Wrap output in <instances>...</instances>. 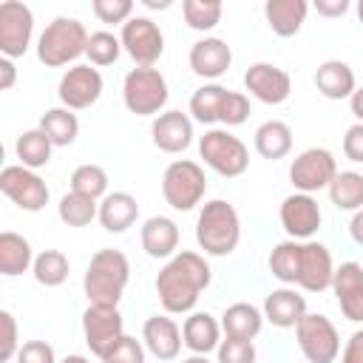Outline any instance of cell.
I'll return each mask as SVG.
<instances>
[{
	"mask_svg": "<svg viewBox=\"0 0 363 363\" xmlns=\"http://www.w3.org/2000/svg\"><path fill=\"white\" fill-rule=\"evenodd\" d=\"M332 292L343 318L352 323H363V267L357 261H343L340 267H335Z\"/></svg>",
	"mask_w": 363,
	"mask_h": 363,
	"instance_id": "cell-18",
	"label": "cell"
},
{
	"mask_svg": "<svg viewBox=\"0 0 363 363\" xmlns=\"http://www.w3.org/2000/svg\"><path fill=\"white\" fill-rule=\"evenodd\" d=\"M357 20H360V23H363V0H360V3H357Z\"/></svg>",
	"mask_w": 363,
	"mask_h": 363,
	"instance_id": "cell-55",
	"label": "cell"
},
{
	"mask_svg": "<svg viewBox=\"0 0 363 363\" xmlns=\"http://www.w3.org/2000/svg\"><path fill=\"white\" fill-rule=\"evenodd\" d=\"M37 128L51 139L54 147H68V145H74V139L79 133V119L68 108H48L40 116V125Z\"/></svg>",
	"mask_w": 363,
	"mask_h": 363,
	"instance_id": "cell-31",
	"label": "cell"
},
{
	"mask_svg": "<svg viewBox=\"0 0 363 363\" xmlns=\"http://www.w3.org/2000/svg\"><path fill=\"white\" fill-rule=\"evenodd\" d=\"M82 335H85L91 354H96L102 360L125 337V320L119 315V306L88 303V309L82 312Z\"/></svg>",
	"mask_w": 363,
	"mask_h": 363,
	"instance_id": "cell-10",
	"label": "cell"
},
{
	"mask_svg": "<svg viewBox=\"0 0 363 363\" xmlns=\"http://www.w3.org/2000/svg\"><path fill=\"white\" fill-rule=\"evenodd\" d=\"M0 329H3V337H0V360H11V357H17V352H20L23 343L17 340V320H14V315L9 309L0 312Z\"/></svg>",
	"mask_w": 363,
	"mask_h": 363,
	"instance_id": "cell-45",
	"label": "cell"
},
{
	"mask_svg": "<svg viewBox=\"0 0 363 363\" xmlns=\"http://www.w3.org/2000/svg\"><path fill=\"white\" fill-rule=\"evenodd\" d=\"M227 91L230 88H224L218 82H204L201 88H196L193 96H190V113H193V119L201 122V125L218 122V111H221V102H224Z\"/></svg>",
	"mask_w": 363,
	"mask_h": 363,
	"instance_id": "cell-34",
	"label": "cell"
},
{
	"mask_svg": "<svg viewBox=\"0 0 363 363\" xmlns=\"http://www.w3.org/2000/svg\"><path fill=\"white\" fill-rule=\"evenodd\" d=\"M298 269H301V241H281L272 247L269 252V272L286 284V286H295L298 284Z\"/></svg>",
	"mask_w": 363,
	"mask_h": 363,
	"instance_id": "cell-35",
	"label": "cell"
},
{
	"mask_svg": "<svg viewBox=\"0 0 363 363\" xmlns=\"http://www.w3.org/2000/svg\"><path fill=\"white\" fill-rule=\"evenodd\" d=\"M14 360L17 363H60L54 354V346L45 340H26Z\"/></svg>",
	"mask_w": 363,
	"mask_h": 363,
	"instance_id": "cell-46",
	"label": "cell"
},
{
	"mask_svg": "<svg viewBox=\"0 0 363 363\" xmlns=\"http://www.w3.org/2000/svg\"><path fill=\"white\" fill-rule=\"evenodd\" d=\"M139 241L150 258H173L179 252V227L167 216H150L139 230Z\"/></svg>",
	"mask_w": 363,
	"mask_h": 363,
	"instance_id": "cell-23",
	"label": "cell"
},
{
	"mask_svg": "<svg viewBox=\"0 0 363 363\" xmlns=\"http://www.w3.org/2000/svg\"><path fill=\"white\" fill-rule=\"evenodd\" d=\"M187 62H190V68H193L196 77L218 79L233 65V48L221 37H204V40H199V43L190 45Z\"/></svg>",
	"mask_w": 363,
	"mask_h": 363,
	"instance_id": "cell-19",
	"label": "cell"
},
{
	"mask_svg": "<svg viewBox=\"0 0 363 363\" xmlns=\"http://www.w3.org/2000/svg\"><path fill=\"white\" fill-rule=\"evenodd\" d=\"M150 136L162 153H182L193 145V119L182 111H164L153 119Z\"/></svg>",
	"mask_w": 363,
	"mask_h": 363,
	"instance_id": "cell-20",
	"label": "cell"
},
{
	"mask_svg": "<svg viewBox=\"0 0 363 363\" xmlns=\"http://www.w3.org/2000/svg\"><path fill=\"white\" fill-rule=\"evenodd\" d=\"M213 269L201 252L179 250L156 275V295L167 315H187L199 303V295L210 286Z\"/></svg>",
	"mask_w": 363,
	"mask_h": 363,
	"instance_id": "cell-1",
	"label": "cell"
},
{
	"mask_svg": "<svg viewBox=\"0 0 363 363\" xmlns=\"http://www.w3.org/2000/svg\"><path fill=\"white\" fill-rule=\"evenodd\" d=\"M51 150H54V145H51V139H48L40 128L23 130V133L17 136V142H14V153H17L20 164L28 167V170L45 167V164L51 162Z\"/></svg>",
	"mask_w": 363,
	"mask_h": 363,
	"instance_id": "cell-32",
	"label": "cell"
},
{
	"mask_svg": "<svg viewBox=\"0 0 363 363\" xmlns=\"http://www.w3.org/2000/svg\"><path fill=\"white\" fill-rule=\"evenodd\" d=\"M218 363H255V346L252 340H238V337H224L216 349Z\"/></svg>",
	"mask_w": 363,
	"mask_h": 363,
	"instance_id": "cell-43",
	"label": "cell"
},
{
	"mask_svg": "<svg viewBox=\"0 0 363 363\" xmlns=\"http://www.w3.org/2000/svg\"><path fill=\"white\" fill-rule=\"evenodd\" d=\"M335 176H337V162H335L332 150H326V147H306L289 164V182H292L295 193L312 196L318 190H329Z\"/></svg>",
	"mask_w": 363,
	"mask_h": 363,
	"instance_id": "cell-9",
	"label": "cell"
},
{
	"mask_svg": "<svg viewBox=\"0 0 363 363\" xmlns=\"http://www.w3.org/2000/svg\"><path fill=\"white\" fill-rule=\"evenodd\" d=\"M34 258L37 255H34L26 235L11 233V230L0 233V272L6 278H14V275H23L26 269H31Z\"/></svg>",
	"mask_w": 363,
	"mask_h": 363,
	"instance_id": "cell-29",
	"label": "cell"
},
{
	"mask_svg": "<svg viewBox=\"0 0 363 363\" xmlns=\"http://www.w3.org/2000/svg\"><path fill=\"white\" fill-rule=\"evenodd\" d=\"M60 363H91L88 357H82V354H68V357H62Z\"/></svg>",
	"mask_w": 363,
	"mask_h": 363,
	"instance_id": "cell-53",
	"label": "cell"
},
{
	"mask_svg": "<svg viewBox=\"0 0 363 363\" xmlns=\"http://www.w3.org/2000/svg\"><path fill=\"white\" fill-rule=\"evenodd\" d=\"M241 241V218L235 207L224 199H210L201 204L196 218V244L204 255H230Z\"/></svg>",
	"mask_w": 363,
	"mask_h": 363,
	"instance_id": "cell-2",
	"label": "cell"
},
{
	"mask_svg": "<svg viewBox=\"0 0 363 363\" xmlns=\"http://www.w3.org/2000/svg\"><path fill=\"white\" fill-rule=\"evenodd\" d=\"M315 11L320 17H343L349 11V0H315Z\"/></svg>",
	"mask_w": 363,
	"mask_h": 363,
	"instance_id": "cell-49",
	"label": "cell"
},
{
	"mask_svg": "<svg viewBox=\"0 0 363 363\" xmlns=\"http://www.w3.org/2000/svg\"><path fill=\"white\" fill-rule=\"evenodd\" d=\"M264 329V312L247 301L230 303L221 315V332L224 337H238V340H255Z\"/></svg>",
	"mask_w": 363,
	"mask_h": 363,
	"instance_id": "cell-27",
	"label": "cell"
},
{
	"mask_svg": "<svg viewBox=\"0 0 363 363\" xmlns=\"http://www.w3.org/2000/svg\"><path fill=\"white\" fill-rule=\"evenodd\" d=\"M34 281L43 284V286H60L65 284L68 272H71V264H68V255L60 252V250H43L37 258H34Z\"/></svg>",
	"mask_w": 363,
	"mask_h": 363,
	"instance_id": "cell-37",
	"label": "cell"
},
{
	"mask_svg": "<svg viewBox=\"0 0 363 363\" xmlns=\"http://www.w3.org/2000/svg\"><path fill=\"white\" fill-rule=\"evenodd\" d=\"M136 218H139V201L125 190H113L99 201V224L108 233H125L136 224Z\"/></svg>",
	"mask_w": 363,
	"mask_h": 363,
	"instance_id": "cell-26",
	"label": "cell"
},
{
	"mask_svg": "<svg viewBox=\"0 0 363 363\" xmlns=\"http://www.w3.org/2000/svg\"><path fill=\"white\" fill-rule=\"evenodd\" d=\"M102 88H105V82H102L99 68H94L91 62H77L60 77L57 96H60L62 108L85 111L102 96Z\"/></svg>",
	"mask_w": 363,
	"mask_h": 363,
	"instance_id": "cell-14",
	"label": "cell"
},
{
	"mask_svg": "<svg viewBox=\"0 0 363 363\" xmlns=\"http://www.w3.org/2000/svg\"><path fill=\"white\" fill-rule=\"evenodd\" d=\"M255 150L261 159H284L292 150V128L281 119H267L255 128Z\"/></svg>",
	"mask_w": 363,
	"mask_h": 363,
	"instance_id": "cell-30",
	"label": "cell"
},
{
	"mask_svg": "<svg viewBox=\"0 0 363 363\" xmlns=\"http://www.w3.org/2000/svg\"><path fill=\"white\" fill-rule=\"evenodd\" d=\"M340 363H363V329L349 335V340L340 352Z\"/></svg>",
	"mask_w": 363,
	"mask_h": 363,
	"instance_id": "cell-48",
	"label": "cell"
},
{
	"mask_svg": "<svg viewBox=\"0 0 363 363\" xmlns=\"http://www.w3.org/2000/svg\"><path fill=\"white\" fill-rule=\"evenodd\" d=\"M349 235H352V241H354L357 247H363V210H357V213L352 216V221H349Z\"/></svg>",
	"mask_w": 363,
	"mask_h": 363,
	"instance_id": "cell-51",
	"label": "cell"
},
{
	"mask_svg": "<svg viewBox=\"0 0 363 363\" xmlns=\"http://www.w3.org/2000/svg\"><path fill=\"white\" fill-rule=\"evenodd\" d=\"M142 343L145 349L159 357V360H176L184 340H182V329L173 318L167 315H150L142 326Z\"/></svg>",
	"mask_w": 363,
	"mask_h": 363,
	"instance_id": "cell-21",
	"label": "cell"
},
{
	"mask_svg": "<svg viewBox=\"0 0 363 363\" xmlns=\"http://www.w3.org/2000/svg\"><path fill=\"white\" fill-rule=\"evenodd\" d=\"M88 28L77 17H54L37 40V60L45 68L77 65L88 48Z\"/></svg>",
	"mask_w": 363,
	"mask_h": 363,
	"instance_id": "cell-4",
	"label": "cell"
},
{
	"mask_svg": "<svg viewBox=\"0 0 363 363\" xmlns=\"http://www.w3.org/2000/svg\"><path fill=\"white\" fill-rule=\"evenodd\" d=\"M91 11L105 26H125L133 17V3L130 0H94Z\"/></svg>",
	"mask_w": 363,
	"mask_h": 363,
	"instance_id": "cell-41",
	"label": "cell"
},
{
	"mask_svg": "<svg viewBox=\"0 0 363 363\" xmlns=\"http://www.w3.org/2000/svg\"><path fill=\"white\" fill-rule=\"evenodd\" d=\"M182 363H213V360H207V354H190V357H184Z\"/></svg>",
	"mask_w": 363,
	"mask_h": 363,
	"instance_id": "cell-54",
	"label": "cell"
},
{
	"mask_svg": "<svg viewBox=\"0 0 363 363\" xmlns=\"http://www.w3.org/2000/svg\"><path fill=\"white\" fill-rule=\"evenodd\" d=\"M122 40L111 31H94L88 37V48H85V57L94 68H105V65H113L122 54Z\"/></svg>",
	"mask_w": 363,
	"mask_h": 363,
	"instance_id": "cell-40",
	"label": "cell"
},
{
	"mask_svg": "<svg viewBox=\"0 0 363 363\" xmlns=\"http://www.w3.org/2000/svg\"><path fill=\"white\" fill-rule=\"evenodd\" d=\"M335 278V261L326 244L320 241H301V269H298V286L306 292H323L332 289Z\"/></svg>",
	"mask_w": 363,
	"mask_h": 363,
	"instance_id": "cell-17",
	"label": "cell"
},
{
	"mask_svg": "<svg viewBox=\"0 0 363 363\" xmlns=\"http://www.w3.org/2000/svg\"><path fill=\"white\" fill-rule=\"evenodd\" d=\"M221 11H224V6L218 0H184L182 3L184 23L193 31H213L221 23Z\"/></svg>",
	"mask_w": 363,
	"mask_h": 363,
	"instance_id": "cell-39",
	"label": "cell"
},
{
	"mask_svg": "<svg viewBox=\"0 0 363 363\" xmlns=\"http://www.w3.org/2000/svg\"><path fill=\"white\" fill-rule=\"evenodd\" d=\"M130 278V264L125 258V252L119 250H99L91 255L85 278H82V289L88 303L96 306H119L122 292L128 286Z\"/></svg>",
	"mask_w": 363,
	"mask_h": 363,
	"instance_id": "cell-3",
	"label": "cell"
},
{
	"mask_svg": "<svg viewBox=\"0 0 363 363\" xmlns=\"http://www.w3.org/2000/svg\"><path fill=\"white\" fill-rule=\"evenodd\" d=\"M326 193H329V201L337 210H349V213L363 210V173H357V170H337V176L329 184Z\"/></svg>",
	"mask_w": 363,
	"mask_h": 363,
	"instance_id": "cell-33",
	"label": "cell"
},
{
	"mask_svg": "<svg viewBox=\"0 0 363 363\" xmlns=\"http://www.w3.org/2000/svg\"><path fill=\"white\" fill-rule=\"evenodd\" d=\"M199 156L204 159V164L210 170H216L218 176H227V179H235L250 167L247 145L238 136H233L227 128L204 130V136H199Z\"/></svg>",
	"mask_w": 363,
	"mask_h": 363,
	"instance_id": "cell-7",
	"label": "cell"
},
{
	"mask_svg": "<svg viewBox=\"0 0 363 363\" xmlns=\"http://www.w3.org/2000/svg\"><path fill=\"white\" fill-rule=\"evenodd\" d=\"M122 48L139 68H153L164 54V34L150 17H130L119 31Z\"/></svg>",
	"mask_w": 363,
	"mask_h": 363,
	"instance_id": "cell-11",
	"label": "cell"
},
{
	"mask_svg": "<svg viewBox=\"0 0 363 363\" xmlns=\"http://www.w3.org/2000/svg\"><path fill=\"white\" fill-rule=\"evenodd\" d=\"M281 227L286 230V235L292 241H312V235L318 233L320 221H323V213H320V204L315 196L309 193H292L281 201Z\"/></svg>",
	"mask_w": 363,
	"mask_h": 363,
	"instance_id": "cell-15",
	"label": "cell"
},
{
	"mask_svg": "<svg viewBox=\"0 0 363 363\" xmlns=\"http://www.w3.org/2000/svg\"><path fill=\"white\" fill-rule=\"evenodd\" d=\"M57 216L62 224L68 227H88L94 218H99V201L88 199V196H79V193H65L57 204Z\"/></svg>",
	"mask_w": 363,
	"mask_h": 363,
	"instance_id": "cell-36",
	"label": "cell"
},
{
	"mask_svg": "<svg viewBox=\"0 0 363 363\" xmlns=\"http://www.w3.org/2000/svg\"><path fill=\"white\" fill-rule=\"evenodd\" d=\"M17 82V68H14V60L9 57H0V91H11Z\"/></svg>",
	"mask_w": 363,
	"mask_h": 363,
	"instance_id": "cell-50",
	"label": "cell"
},
{
	"mask_svg": "<svg viewBox=\"0 0 363 363\" xmlns=\"http://www.w3.org/2000/svg\"><path fill=\"white\" fill-rule=\"evenodd\" d=\"M315 88H318L320 96L337 102V99H349L357 91V79H354V71H352L349 62H343V60H326L315 71Z\"/></svg>",
	"mask_w": 363,
	"mask_h": 363,
	"instance_id": "cell-24",
	"label": "cell"
},
{
	"mask_svg": "<svg viewBox=\"0 0 363 363\" xmlns=\"http://www.w3.org/2000/svg\"><path fill=\"white\" fill-rule=\"evenodd\" d=\"M0 190L6 199H11L20 210L37 213L48 204V184L40 179L37 170H28L23 164H6L0 170Z\"/></svg>",
	"mask_w": 363,
	"mask_h": 363,
	"instance_id": "cell-12",
	"label": "cell"
},
{
	"mask_svg": "<svg viewBox=\"0 0 363 363\" xmlns=\"http://www.w3.org/2000/svg\"><path fill=\"white\" fill-rule=\"evenodd\" d=\"M261 312H264V320H269L272 326L295 329L298 320L306 315V298L292 286H281V289H272L264 298V309Z\"/></svg>",
	"mask_w": 363,
	"mask_h": 363,
	"instance_id": "cell-22",
	"label": "cell"
},
{
	"mask_svg": "<svg viewBox=\"0 0 363 363\" xmlns=\"http://www.w3.org/2000/svg\"><path fill=\"white\" fill-rule=\"evenodd\" d=\"M34 37V14L20 0L0 3V54L17 60L28 51Z\"/></svg>",
	"mask_w": 363,
	"mask_h": 363,
	"instance_id": "cell-13",
	"label": "cell"
},
{
	"mask_svg": "<svg viewBox=\"0 0 363 363\" xmlns=\"http://www.w3.org/2000/svg\"><path fill=\"white\" fill-rule=\"evenodd\" d=\"M145 352H147V349H145L142 340L125 335V337L102 357V363H145Z\"/></svg>",
	"mask_w": 363,
	"mask_h": 363,
	"instance_id": "cell-44",
	"label": "cell"
},
{
	"mask_svg": "<svg viewBox=\"0 0 363 363\" xmlns=\"http://www.w3.org/2000/svg\"><path fill=\"white\" fill-rule=\"evenodd\" d=\"M182 340L193 354H210L221 343V323L210 312H190L182 323Z\"/></svg>",
	"mask_w": 363,
	"mask_h": 363,
	"instance_id": "cell-25",
	"label": "cell"
},
{
	"mask_svg": "<svg viewBox=\"0 0 363 363\" xmlns=\"http://www.w3.org/2000/svg\"><path fill=\"white\" fill-rule=\"evenodd\" d=\"M170 99L167 79L159 68H130L122 79V102L136 116H159Z\"/></svg>",
	"mask_w": 363,
	"mask_h": 363,
	"instance_id": "cell-5",
	"label": "cell"
},
{
	"mask_svg": "<svg viewBox=\"0 0 363 363\" xmlns=\"http://www.w3.org/2000/svg\"><path fill=\"white\" fill-rule=\"evenodd\" d=\"M207 193V176L199 162L193 159H176L162 173V196L173 210H193L201 204Z\"/></svg>",
	"mask_w": 363,
	"mask_h": 363,
	"instance_id": "cell-6",
	"label": "cell"
},
{
	"mask_svg": "<svg viewBox=\"0 0 363 363\" xmlns=\"http://www.w3.org/2000/svg\"><path fill=\"white\" fill-rule=\"evenodd\" d=\"M349 108H352L354 119H357V122H363V85L349 96Z\"/></svg>",
	"mask_w": 363,
	"mask_h": 363,
	"instance_id": "cell-52",
	"label": "cell"
},
{
	"mask_svg": "<svg viewBox=\"0 0 363 363\" xmlns=\"http://www.w3.org/2000/svg\"><path fill=\"white\" fill-rule=\"evenodd\" d=\"M71 190L79 196H88L94 201H102L108 196V173L99 164H79L71 173Z\"/></svg>",
	"mask_w": 363,
	"mask_h": 363,
	"instance_id": "cell-38",
	"label": "cell"
},
{
	"mask_svg": "<svg viewBox=\"0 0 363 363\" xmlns=\"http://www.w3.org/2000/svg\"><path fill=\"white\" fill-rule=\"evenodd\" d=\"M295 337L301 354L309 363H335V357L340 354V335L335 323L320 312H306L295 326Z\"/></svg>",
	"mask_w": 363,
	"mask_h": 363,
	"instance_id": "cell-8",
	"label": "cell"
},
{
	"mask_svg": "<svg viewBox=\"0 0 363 363\" xmlns=\"http://www.w3.org/2000/svg\"><path fill=\"white\" fill-rule=\"evenodd\" d=\"M343 156L349 162L363 164V122H354L352 128H346V133H343Z\"/></svg>",
	"mask_w": 363,
	"mask_h": 363,
	"instance_id": "cell-47",
	"label": "cell"
},
{
	"mask_svg": "<svg viewBox=\"0 0 363 363\" xmlns=\"http://www.w3.org/2000/svg\"><path fill=\"white\" fill-rule=\"evenodd\" d=\"M247 116H250V96L241 91H227L221 111H218V122L224 128H235V125H244Z\"/></svg>",
	"mask_w": 363,
	"mask_h": 363,
	"instance_id": "cell-42",
	"label": "cell"
},
{
	"mask_svg": "<svg viewBox=\"0 0 363 363\" xmlns=\"http://www.w3.org/2000/svg\"><path fill=\"white\" fill-rule=\"evenodd\" d=\"M244 88L264 105H281L292 94V79L275 62H252L244 71Z\"/></svg>",
	"mask_w": 363,
	"mask_h": 363,
	"instance_id": "cell-16",
	"label": "cell"
},
{
	"mask_svg": "<svg viewBox=\"0 0 363 363\" xmlns=\"http://www.w3.org/2000/svg\"><path fill=\"white\" fill-rule=\"evenodd\" d=\"M306 11H309V3L306 0H267L264 3L267 26L278 37L298 34L301 26H303V20H306Z\"/></svg>",
	"mask_w": 363,
	"mask_h": 363,
	"instance_id": "cell-28",
	"label": "cell"
}]
</instances>
